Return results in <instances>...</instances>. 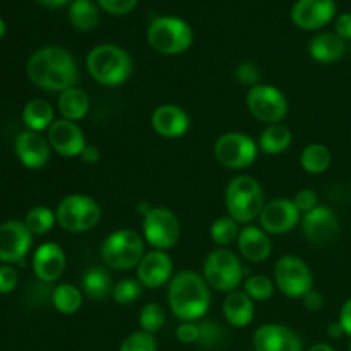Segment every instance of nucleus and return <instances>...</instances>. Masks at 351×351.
Listing matches in <instances>:
<instances>
[{
	"mask_svg": "<svg viewBox=\"0 0 351 351\" xmlns=\"http://www.w3.org/2000/svg\"><path fill=\"white\" fill-rule=\"evenodd\" d=\"M29 81L45 91H65L77 82V64L62 47H45L34 51L26 65Z\"/></svg>",
	"mask_w": 351,
	"mask_h": 351,
	"instance_id": "1",
	"label": "nucleus"
},
{
	"mask_svg": "<svg viewBox=\"0 0 351 351\" xmlns=\"http://www.w3.org/2000/svg\"><path fill=\"white\" fill-rule=\"evenodd\" d=\"M225 204L230 218L249 225L259 218L264 206V192L259 182L249 175H240L230 180L225 192Z\"/></svg>",
	"mask_w": 351,
	"mask_h": 351,
	"instance_id": "4",
	"label": "nucleus"
},
{
	"mask_svg": "<svg viewBox=\"0 0 351 351\" xmlns=\"http://www.w3.org/2000/svg\"><path fill=\"white\" fill-rule=\"evenodd\" d=\"M302 230L305 239L314 245H326L331 242L339 232L338 216L332 209L317 206L302 218Z\"/></svg>",
	"mask_w": 351,
	"mask_h": 351,
	"instance_id": "17",
	"label": "nucleus"
},
{
	"mask_svg": "<svg viewBox=\"0 0 351 351\" xmlns=\"http://www.w3.org/2000/svg\"><path fill=\"white\" fill-rule=\"evenodd\" d=\"M81 160L84 161L86 165H98L99 160H101V153L96 146H86L84 151L81 153Z\"/></svg>",
	"mask_w": 351,
	"mask_h": 351,
	"instance_id": "48",
	"label": "nucleus"
},
{
	"mask_svg": "<svg viewBox=\"0 0 351 351\" xmlns=\"http://www.w3.org/2000/svg\"><path fill=\"white\" fill-rule=\"evenodd\" d=\"M51 302H53V307L60 314L72 315L82 307V293L75 285L62 283L58 287H55L53 295H51Z\"/></svg>",
	"mask_w": 351,
	"mask_h": 351,
	"instance_id": "32",
	"label": "nucleus"
},
{
	"mask_svg": "<svg viewBox=\"0 0 351 351\" xmlns=\"http://www.w3.org/2000/svg\"><path fill=\"white\" fill-rule=\"evenodd\" d=\"M274 281L266 274H252L243 281V291L256 302H266L274 293Z\"/></svg>",
	"mask_w": 351,
	"mask_h": 351,
	"instance_id": "35",
	"label": "nucleus"
},
{
	"mask_svg": "<svg viewBox=\"0 0 351 351\" xmlns=\"http://www.w3.org/2000/svg\"><path fill=\"white\" fill-rule=\"evenodd\" d=\"M328 335L331 336V338L338 339V338H341L343 335H345V329H343V326L339 324V321L332 322V324L328 326Z\"/></svg>",
	"mask_w": 351,
	"mask_h": 351,
	"instance_id": "49",
	"label": "nucleus"
},
{
	"mask_svg": "<svg viewBox=\"0 0 351 351\" xmlns=\"http://www.w3.org/2000/svg\"><path fill=\"white\" fill-rule=\"evenodd\" d=\"M335 33L338 34L341 40L351 41V14L350 12H345V14H341V16L336 17Z\"/></svg>",
	"mask_w": 351,
	"mask_h": 351,
	"instance_id": "45",
	"label": "nucleus"
},
{
	"mask_svg": "<svg viewBox=\"0 0 351 351\" xmlns=\"http://www.w3.org/2000/svg\"><path fill=\"white\" fill-rule=\"evenodd\" d=\"M209 235H211V240L216 245H230L232 242L239 240V223L233 218H230V216H221V218H218L211 225Z\"/></svg>",
	"mask_w": 351,
	"mask_h": 351,
	"instance_id": "34",
	"label": "nucleus"
},
{
	"mask_svg": "<svg viewBox=\"0 0 351 351\" xmlns=\"http://www.w3.org/2000/svg\"><path fill=\"white\" fill-rule=\"evenodd\" d=\"M5 31H7L5 23H3V19H2V17H0V38H3V34H5Z\"/></svg>",
	"mask_w": 351,
	"mask_h": 351,
	"instance_id": "52",
	"label": "nucleus"
},
{
	"mask_svg": "<svg viewBox=\"0 0 351 351\" xmlns=\"http://www.w3.org/2000/svg\"><path fill=\"white\" fill-rule=\"evenodd\" d=\"M144 240L156 250H168L180 239V221L168 208H153L143 221Z\"/></svg>",
	"mask_w": 351,
	"mask_h": 351,
	"instance_id": "11",
	"label": "nucleus"
},
{
	"mask_svg": "<svg viewBox=\"0 0 351 351\" xmlns=\"http://www.w3.org/2000/svg\"><path fill=\"white\" fill-rule=\"evenodd\" d=\"M151 125L158 136L165 137V139H178L189 130L191 120L184 108L167 103V105H160L154 108L153 115H151Z\"/></svg>",
	"mask_w": 351,
	"mask_h": 351,
	"instance_id": "21",
	"label": "nucleus"
},
{
	"mask_svg": "<svg viewBox=\"0 0 351 351\" xmlns=\"http://www.w3.org/2000/svg\"><path fill=\"white\" fill-rule=\"evenodd\" d=\"M256 351H302L297 332L283 324H264L254 332Z\"/></svg>",
	"mask_w": 351,
	"mask_h": 351,
	"instance_id": "20",
	"label": "nucleus"
},
{
	"mask_svg": "<svg viewBox=\"0 0 351 351\" xmlns=\"http://www.w3.org/2000/svg\"><path fill=\"white\" fill-rule=\"evenodd\" d=\"M177 339L184 345H192L199 341V326L194 322H182L177 328Z\"/></svg>",
	"mask_w": 351,
	"mask_h": 351,
	"instance_id": "44",
	"label": "nucleus"
},
{
	"mask_svg": "<svg viewBox=\"0 0 351 351\" xmlns=\"http://www.w3.org/2000/svg\"><path fill=\"white\" fill-rule=\"evenodd\" d=\"M237 243H239L242 257L249 263H264V261L269 259L271 252H273L269 233L254 225H247L245 228L240 230Z\"/></svg>",
	"mask_w": 351,
	"mask_h": 351,
	"instance_id": "23",
	"label": "nucleus"
},
{
	"mask_svg": "<svg viewBox=\"0 0 351 351\" xmlns=\"http://www.w3.org/2000/svg\"><path fill=\"white\" fill-rule=\"evenodd\" d=\"M16 156L19 158L21 163L29 170H38L43 168L50 160L51 147L47 137L41 136L34 130H24L16 137Z\"/></svg>",
	"mask_w": 351,
	"mask_h": 351,
	"instance_id": "19",
	"label": "nucleus"
},
{
	"mask_svg": "<svg viewBox=\"0 0 351 351\" xmlns=\"http://www.w3.org/2000/svg\"><path fill=\"white\" fill-rule=\"evenodd\" d=\"M57 223L71 233H84L95 228L101 219V208L93 197L84 194H71L57 206Z\"/></svg>",
	"mask_w": 351,
	"mask_h": 351,
	"instance_id": "7",
	"label": "nucleus"
},
{
	"mask_svg": "<svg viewBox=\"0 0 351 351\" xmlns=\"http://www.w3.org/2000/svg\"><path fill=\"white\" fill-rule=\"evenodd\" d=\"M235 75L237 79H239L240 84L243 86H250V88H254V86L261 84L259 67H257L256 64H250V62H243V64H240L239 67H237Z\"/></svg>",
	"mask_w": 351,
	"mask_h": 351,
	"instance_id": "40",
	"label": "nucleus"
},
{
	"mask_svg": "<svg viewBox=\"0 0 351 351\" xmlns=\"http://www.w3.org/2000/svg\"><path fill=\"white\" fill-rule=\"evenodd\" d=\"M223 341V331L218 324L211 321H204L199 324V345L202 348H215Z\"/></svg>",
	"mask_w": 351,
	"mask_h": 351,
	"instance_id": "39",
	"label": "nucleus"
},
{
	"mask_svg": "<svg viewBox=\"0 0 351 351\" xmlns=\"http://www.w3.org/2000/svg\"><path fill=\"white\" fill-rule=\"evenodd\" d=\"M119 351H158V345L154 335H149L146 331H136L123 339Z\"/></svg>",
	"mask_w": 351,
	"mask_h": 351,
	"instance_id": "38",
	"label": "nucleus"
},
{
	"mask_svg": "<svg viewBox=\"0 0 351 351\" xmlns=\"http://www.w3.org/2000/svg\"><path fill=\"white\" fill-rule=\"evenodd\" d=\"M143 295V285L139 283V280H134V278H125V280H120L119 283L113 287L112 297L115 300V304L119 305H132L139 300V297Z\"/></svg>",
	"mask_w": 351,
	"mask_h": 351,
	"instance_id": "37",
	"label": "nucleus"
},
{
	"mask_svg": "<svg viewBox=\"0 0 351 351\" xmlns=\"http://www.w3.org/2000/svg\"><path fill=\"white\" fill-rule=\"evenodd\" d=\"M339 324L345 329V335L351 336V298L343 304L341 312H339Z\"/></svg>",
	"mask_w": 351,
	"mask_h": 351,
	"instance_id": "47",
	"label": "nucleus"
},
{
	"mask_svg": "<svg viewBox=\"0 0 351 351\" xmlns=\"http://www.w3.org/2000/svg\"><path fill=\"white\" fill-rule=\"evenodd\" d=\"M274 285L290 298H304L312 290L314 276L311 267L298 256H283L274 264Z\"/></svg>",
	"mask_w": 351,
	"mask_h": 351,
	"instance_id": "10",
	"label": "nucleus"
},
{
	"mask_svg": "<svg viewBox=\"0 0 351 351\" xmlns=\"http://www.w3.org/2000/svg\"><path fill=\"white\" fill-rule=\"evenodd\" d=\"M55 221H57V216L51 209L45 208V206H36V208L27 211L24 225L27 226V230L33 235H45V233L53 228Z\"/></svg>",
	"mask_w": 351,
	"mask_h": 351,
	"instance_id": "33",
	"label": "nucleus"
},
{
	"mask_svg": "<svg viewBox=\"0 0 351 351\" xmlns=\"http://www.w3.org/2000/svg\"><path fill=\"white\" fill-rule=\"evenodd\" d=\"M33 243V233L23 221L10 219L0 225V263L16 264L26 257Z\"/></svg>",
	"mask_w": 351,
	"mask_h": 351,
	"instance_id": "13",
	"label": "nucleus"
},
{
	"mask_svg": "<svg viewBox=\"0 0 351 351\" xmlns=\"http://www.w3.org/2000/svg\"><path fill=\"white\" fill-rule=\"evenodd\" d=\"M38 2H40L41 5L48 7V9H58V7L67 5L71 0H38Z\"/></svg>",
	"mask_w": 351,
	"mask_h": 351,
	"instance_id": "50",
	"label": "nucleus"
},
{
	"mask_svg": "<svg viewBox=\"0 0 351 351\" xmlns=\"http://www.w3.org/2000/svg\"><path fill=\"white\" fill-rule=\"evenodd\" d=\"M23 122L27 130H34V132H41L45 129L48 130L55 122L53 106L43 98L31 99L23 110Z\"/></svg>",
	"mask_w": 351,
	"mask_h": 351,
	"instance_id": "28",
	"label": "nucleus"
},
{
	"mask_svg": "<svg viewBox=\"0 0 351 351\" xmlns=\"http://www.w3.org/2000/svg\"><path fill=\"white\" fill-rule=\"evenodd\" d=\"M89 105H91V101H89L88 93L77 86L62 91L57 101L58 112L62 113V117L72 120V122L84 119L89 112Z\"/></svg>",
	"mask_w": 351,
	"mask_h": 351,
	"instance_id": "26",
	"label": "nucleus"
},
{
	"mask_svg": "<svg viewBox=\"0 0 351 351\" xmlns=\"http://www.w3.org/2000/svg\"><path fill=\"white\" fill-rule=\"evenodd\" d=\"M331 151L324 144H308L300 154V165L308 173H324L331 167Z\"/></svg>",
	"mask_w": 351,
	"mask_h": 351,
	"instance_id": "31",
	"label": "nucleus"
},
{
	"mask_svg": "<svg viewBox=\"0 0 351 351\" xmlns=\"http://www.w3.org/2000/svg\"><path fill=\"white\" fill-rule=\"evenodd\" d=\"M202 273L209 288H215L218 291L230 293L243 283V267L239 256L225 247L213 250L206 257Z\"/></svg>",
	"mask_w": 351,
	"mask_h": 351,
	"instance_id": "8",
	"label": "nucleus"
},
{
	"mask_svg": "<svg viewBox=\"0 0 351 351\" xmlns=\"http://www.w3.org/2000/svg\"><path fill=\"white\" fill-rule=\"evenodd\" d=\"M261 228L269 235H285L300 221V211L291 199H274L264 206L259 216Z\"/></svg>",
	"mask_w": 351,
	"mask_h": 351,
	"instance_id": "15",
	"label": "nucleus"
},
{
	"mask_svg": "<svg viewBox=\"0 0 351 351\" xmlns=\"http://www.w3.org/2000/svg\"><path fill=\"white\" fill-rule=\"evenodd\" d=\"M144 254V239L130 228L117 230L106 237L101 245V259L110 269L115 271L137 267Z\"/></svg>",
	"mask_w": 351,
	"mask_h": 351,
	"instance_id": "6",
	"label": "nucleus"
},
{
	"mask_svg": "<svg viewBox=\"0 0 351 351\" xmlns=\"http://www.w3.org/2000/svg\"><path fill=\"white\" fill-rule=\"evenodd\" d=\"M291 201L295 202V206H297V209L300 213H304V215H307V213H311L312 209L317 208V194H315L312 189H302V191H298L297 194H295V197L291 199Z\"/></svg>",
	"mask_w": 351,
	"mask_h": 351,
	"instance_id": "42",
	"label": "nucleus"
},
{
	"mask_svg": "<svg viewBox=\"0 0 351 351\" xmlns=\"http://www.w3.org/2000/svg\"><path fill=\"white\" fill-rule=\"evenodd\" d=\"M81 285L86 297L91 298V300L95 302L105 300L108 295H112L113 287H115L108 271H106L105 267L99 266L89 267V269L82 274Z\"/></svg>",
	"mask_w": 351,
	"mask_h": 351,
	"instance_id": "27",
	"label": "nucleus"
},
{
	"mask_svg": "<svg viewBox=\"0 0 351 351\" xmlns=\"http://www.w3.org/2000/svg\"><path fill=\"white\" fill-rule=\"evenodd\" d=\"M308 351H336V350L332 348L331 345H328V343H317V345L312 346Z\"/></svg>",
	"mask_w": 351,
	"mask_h": 351,
	"instance_id": "51",
	"label": "nucleus"
},
{
	"mask_svg": "<svg viewBox=\"0 0 351 351\" xmlns=\"http://www.w3.org/2000/svg\"><path fill=\"white\" fill-rule=\"evenodd\" d=\"M86 67L89 75L98 84L113 88L123 84L130 77L134 64L130 55L123 48L112 43H103L89 51Z\"/></svg>",
	"mask_w": 351,
	"mask_h": 351,
	"instance_id": "3",
	"label": "nucleus"
},
{
	"mask_svg": "<svg viewBox=\"0 0 351 351\" xmlns=\"http://www.w3.org/2000/svg\"><path fill=\"white\" fill-rule=\"evenodd\" d=\"M173 278V261L167 250L153 249L144 254L137 266V280L146 288H160Z\"/></svg>",
	"mask_w": 351,
	"mask_h": 351,
	"instance_id": "18",
	"label": "nucleus"
},
{
	"mask_svg": "<svg viewBox=\"0 0 351 351\" xmlns=\"http://www.w3.org/2000/svg\"><path fill=\"white\" fill-rule=\"evenodd\" d=\"M348 351H351V339L348 341Z\"/></svg>",
	"mask_w": 351,
	"mask_h": 351,
	"instance_id": "53",
	"label": "nucleus"
},
{
	"mask_svg": "<svg viewBox=\"0 0 351 351\" xmlns=\"http://www.w3.org/2000/svg\"><path fill=\"white\" fill-rule=\"evenodd\" d=\"M302 300H304V307L307 308L308 312H319L322 308V305H324V298H322V295L319 293L317 290H314V288H312L308 293H305Z\"/></svg>",
	"mask_w": 351,
	"mask_h": 351,
	"instance_id": "46",
	"label": "nucleus"
},
{
	"mask_svg": "<svg viewBox=\"0 0 351 351\" xmlns=\"http://www.w3.org/2000/svg\"><path fill=\"white\" fill-rule=\"evenodd\" d=\"M291 130L283 123H271L259 136V147L266 154H281L291 146Z\"/></svg>",
	"mask_w": 351,
	"mask_h": 351,
	"instance_id": "29",
	"label": "nucleus"
},
{
	"mask_svg": "<svg viewBox=\"0 0 351 351\" xmlns=\"http://www.w3.org/2000/svg\"><path fill=\"white\" fill-rule=\"evenodd\" d=\"M335 16V0H297L291 7V21L304 31L321 29L331 23Z\"/></svg>",
	"mask_w": 351,
	"mask_h": 351,
	"instance_id": "16",
	"label": "nucleus"
},
{
	"mask_svg": "<svg viewBox=\"0 0 351 351\" xmlns=\"http://www.w3.org/2000/svg\"><path fill=\"white\" fill-rule=\"evenodd\" d=\"M67 257L64 249L55 242H47L36 249L33 256V271L43 283H53L64 274Z\"/></svg>",
	"mask_w": 351,
	"mask_h": 351,
	"instance_id": "22",
	"label": "nucleus"
},
{
	"mask_svg": "<svg viewBox=\"0 0 351 351\" xmlns=\"http://www.w3.org/2000/svg\"><path fill=\"white\" fill-rule=\"evenodd\" d=\"M67 16L77 31H91L99 23L98 5L93 0H72Z\"/></svg>",
	"mask_w": 351,
	"mask_h": 351,
	"instance_id": "30",
	"label": "nucleus"
},
{
	"mask_svg": "<svg viewBox=\"0 0 351 351\" xmlns=\"http://www.w3.org/2000/svg\"><path fill=\"white\" fill-rule=\"evenodd\" d=\"M96 2H98L99 9H103L105 12L112 14V16H123L136 9L139 0H96Z\"/></svg>",
	"mask_w": 351,
	"mask_h": 351,
	"instance_id": "41",
	"label": "nucleus"
},
{
	"mask_svg": "<svg viewBox=\"0 0 351 351\" xmlns=\"http://www.w3.org/2000/svg\"><path fill=\"white\" fill-rule=\"evenodd\" d=\"M168 304L182 322H194L204 317L211 305V291L204 276L184 269L175 274L168 287Z\"/></svg>",
	"mask_w": 351,
	"mask_h": 351,
	"instance_id": "2",
	"label": "nucleus"
},
{
	"mask_svg": "<svg viewBox=\"0 0 351 351\" xmlns=\"http://www.w3.org/2000/svg\"><path fill=\"white\" fill-rule=\"evenodd\" d=\"M257 143L243 132H226L215 143V158L228 170H243L257 158Z\"/></svg>",
	"mask_w": 351,
	"mask_h": 351,
	"instance_id": "9",
	"label": "nucleus"
},
{
	"mask_svg": "<svg viewBox=\"0 0 351 351\" xmlns=\"http://www.w3.org/2000/svg\"><path fill=\"white\" fill-rule=\"evenodd\" d=\"M254 312H256L254 300L245 291H230L223 302V315L233 328L249 326L254 319Z\"/></svg>",
	"mask_w": 351,
	"mask_h": 351,
	"instance_id": "24",
	"label": "nucleus"
},
{
	"mask_svg": "<svg viewBox=\"0 0 351 351\" xmlns=\"http://www.w3.org/2000/svg\"><path fill=\"white\" fill-rule=\"evenodd\" d=\"M247 108L254 119L267 123H280L288 113V99L278 88L257 84L247 93Z\"/></svg>",
	"mask_w": 351,
	"mask_h": 351,
	"instance_id": "12",
	"label": "nucleus"
},
{
	"mask_svg": "<svg viewBox=\"0 0 351 351\" xmlns=\"http://www.w3.org/2000/svg\"><path fill=\"white\" fill-rule=\"evenodd\" d=\"M308 53L315 62L332 64L345 57L346 43L336 33H319L308 43Z\"/></svg>",
	"mask_w": 351,
	"mask_h": 351,
	"instance_id": "25",
	"label": "nucleus"
},
{
	"mask_svg": "<svg viewBox=\"0 0 351 351\" xmlns=\"http://www.w3.org/2000/svg\"><path fill=\"white\" fill-rule=\"evenodd\" d=\"M17 283H19V274L14 267L10 264L0 266V295L10 293V291L16 290Z\"/></svg>",
	"mask_w": 351,
	"mask_h": 351,
	"instance_id": "43",
	"label": "nucleus"
},
{
	"mask_svg": "<svg viewBox=\"0 0 351 351\" xmlns=\"http://www.w3.org/2000/svg\"><path fill=\"white\" fill-rule=\"evenodd\" d=\"M165 321H167V315H165V308L160 304H146L139 312V326L141 331H146L149 335L160 331L163 328Z\"/></svg>",
	"mask_w": 351,
	"mask_h": 351,
	"instance_id": "36",
	"label": "nucleus"
},
{
	"mask_svg": "<svg viewBox=\"0 0 351 351\" xmlns=\"http://www.w3.org/2000/svg\"><path fill=\"white\" fill-rule=\"evenodd\" d=\"M147 41L158 53L180 55L191 48L194 33L180 17L160 16L154 17L147 27Z\"/></svg>",
	"mask_w": 351,
	"mask_h": 351,
	"instance_id": "5",
	"label": "nucleus"
},
{
	"mask_svg": "<svg viewBox=\"0 0 351 351\" xmlns=\"http://www.w3.org/2000/svg\"><path fill=\"white\" fill-rule=\"evenodd\" d=\"M47 139L50 143L51 149L65 158L81 156L84 147L88 146L84 130L77 123L67 119L55 120L50 129H48Z\"/></svg>",
	"mask_w": 351,
	"mask_h": 351,
	"instance_id": "14",
	"label": "nucleus"
}]
</instances>
